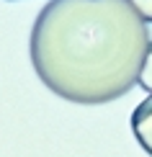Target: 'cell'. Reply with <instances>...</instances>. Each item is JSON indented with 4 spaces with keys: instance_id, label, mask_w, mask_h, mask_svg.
Instances as JSON below:
<instances>
[{
    "instance_id": "6da1fadb",
    "label": "cell",
    "mask_w": 152,
    "mask_h": 157,
    "mask_svg": "<svg viewBox=\"0 0 152 157\" xmlns=\"http://www.w3.org/2000/svg\"><path fill=\"white\" fill-rule=\"evenodd\" d=\"M152 39L129 0H49L29 39L31 64L54 95L101 106L137 82Z\"/></svg>"
},
{
    "instance_id": "7a4b0ae2",
    "label": "cell",
    "mask_w": 152,
    "mask_h": 157,
    "mask_svg": "<svg viewBox=\"0 0 152 157\" xmlns=\"http://www.w3.org/2000/svg\"><path fill=\"white\" fill-rule=\"evenodd\" d=\"M131 132H134L139 147L152 155V95L144 98L131 113Z\"/></svg>"
},
{
    "instance_id": "3957f363",
    "label": "cell",
    "mask_w": 152,
    "mask_h": 157,
    "mask_svg": "<svg viewBox=\"0 0 152 157\" xmlns=\"http://www.w3.org/2000/svg\"><path fill=\"white\" fill-rule=\"evenodd\" d=\"M137 85L152 95V44H150V49H147V57H144L142 72H139V82H137Z\"/></svg>"
},
{
    "instance_id": "277c9868",
    "label": "cell",
    "mask_w": 152,
    "mask_h": 157,
    "mask_svg": "<svg viewBox=\"0 0 152 157\" xmlns=\"http://www.w3.org/2000/svg\"><path fill=\"white\" fill-rule=\"evenodd\" d=\"M131 5H134V10L139 13L147 23H152V0H129Z\"/></svg>"
}]
</instances>
